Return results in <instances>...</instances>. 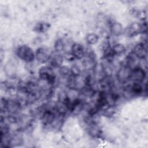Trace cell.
<instances>
[{"mask_svg":"<svg viewBox=\"0 0 148 148\" xmlns=\"http://www.w3.org/2000/svg\"><path fill=\"white\" fill-rule=\"evenodd\" d=\"M17 55L20 59L28 62L32 61L35 57V55L31 48L25 45L20 46L17 49Z\"/></svg>","mask_w":148,"mask_h":148,"instance_id":"1","label":"cell"},{"mask_svg":"<svg viewBox=\"0 0 148 148\" xmlns=\"http://www.w3.org/2000/svg\"><path fill=\"white\" fill-rule=\"evenodd\" d=\"M39 73L40 78L43 80L49 83H53L55 81L56 75L51 67H42L39 70Z\"/></svg>","mask_w":148,"mask_h":148,"instance_id":"2","label":"cell"},{"mask_svg":"<svg viewBox=\"0 0 148 148\" xmlns=\"http://www.w3.org/2000/svg\"><path fill=\"white\" fill-rule=\"evenodd\" d=\"M51 53L49 49L46 47H40L36 50L35 56L36 59L40 62H45L50 60Z\"/></svg>","mask_w":148,"mask_h":148,"instance_id":"3","label":"cell"},{"mask_svg":"<svg viewBox=\"0 0 148 148\" xmlns=\"http://www.w3.org/2000/svg\"><path fill=\"white\" fill-rule=\"evenodd\" d=\"M145 77V73L142 68L136 66L131 69L130 79H132L134 82L140 83L143 80Z\"/></svg>","mask_w":148,"mask_h":148,"instance_id":"4","label":"cell"},{"mask_svg":"<svg viewBox=\"0 0 148 148\" xmlns=\"http://www.w3.org/2000/svg\"><path fill=\"white\" fill-rule=\"evenodd\" d=\"M131 72V69L127 66H125L119 71L117 73V78L120 82L122 83L125 82L130 79Z\"/></svg>","mask_w":148,"mask_h":148,"instance_id":"5","label":"cell"},{"mask_svg":"<svg viewBox=\"0 0 148 148\" xmlns=\"http://www.w3.org/2000/svg\"><path fill=\"white\" fill-rule=\"evenodd\" d=\"M72 54L74 57V58H82L84 55V50L83 47L77 43L73 44L72 46L71 49Z\"/></svg>","mask_w":148,"mask_h":148,"instance_id":"6","label":"cell"},{"mask_svg":"<svg viewBox=\"0 0 148 148\" xmlns=\"http://www.w3.org/2000/svg\"><path fill=\"white\" fill-rule=\"evenodd\" d=\"M133 54L138 58H143L146 56V49L143 43L138 44L134 49Z\"/></svg>","mask_w":148,"mask_h":148,"instance_id":"7","label":"cell"},{"mask_svg":"<svg viewBox=\"0 0 148 148\" xmlns=\"http://www.w3.org/2000/svg\"><path fill=\"white\" fill-rule=\"evenodd\" d=\"M56 118V115L53 111L51 110H46L42 116V120L43 122L46 124H51L53 122Z\"/></svg>","mask_w":148,"mask_h":148,"instance_id":"8","label":"cell"},{"mask_svg":"<svg viewBox=\"0 0 148 148\" xmlns=\"http://www.w3.org/2000/svg\"><path fill=\"white\" fill-rule=\"evenodd\" d=\"M51 66L53 67H58L61 65L62 62V57L61 55L57 54L53 56H51V57L49 60Z\"/></svg>","mask_w":148,"mask_h":148,"instance_id":"9","label":"cell"},{"mask_svg":"<svg viewBox=\"0 0 148 148\" xmlns=\"http://www.w3.org/2000/svg\"><path fill=\"white\" fill-rule=\"evenodd\" d=\"M112 49V52L113 53L114 56L116 55H121V54H123L125 50V47L121 45V44H117L115 45Z\"/></svg>","mask_w":148,"mask_h":148,"instance_id":"10","label":"cell"},{"mask_svg":"<svg viewBox=\"0 0 148 148\" xmlns=\"http://www.w3.org/2000/svg\"><path fill=\"white\" fill-rule=\"evenodd\" d=\"M111 31L112 33L114 35H118L122 33L123 32V27L121 24L119 23H114L111 25Z\"/></svg>","mask_w":148,"mask_h":148,"instance_id":"11","label":"cell"},{"mask_svg":"<svg viewBox=\"0 0 148 148\" xmlns=\"http://www.w3.org/2000/svg\"><path fill=\"white\" fill-rule=\"evenodd\" d=\"M98 40V36L95 34H90L87 36V41L90 45H94Z\"/></svg>","mask_w":148,"mask_h":148,"instance_id":"12","label":"cell"},{"mask_svg":"<svg viewBox=\"0 0 148 148\" xmlns=\"http://www.w3.org/2000/svg\"><path fill=\"white\" fill-rule=\"evenodd\" d=\"M36 29V31L38 32H43L45 30H46L47 28H48V27L47 26V24L40 23L37 24L36 27H35Z\"/></svg>","mask_w":148,"mask_h":148,"instance_id":"13","label":"cell"},{"mask_svg":"<svg viewBox=\"0 0 148 148\" xmlns=\"http://www.w3.org/2000/svg\"><path fill=\"white\" fill-rule=\"evenodd\" d=\"M64 48V43L61 40H58L55 44V49L57 51L62 50Z\"/></svg>","mask_w":148,"mask_h":148,"instance_id":"14","label":"cell"}]
</instances>
